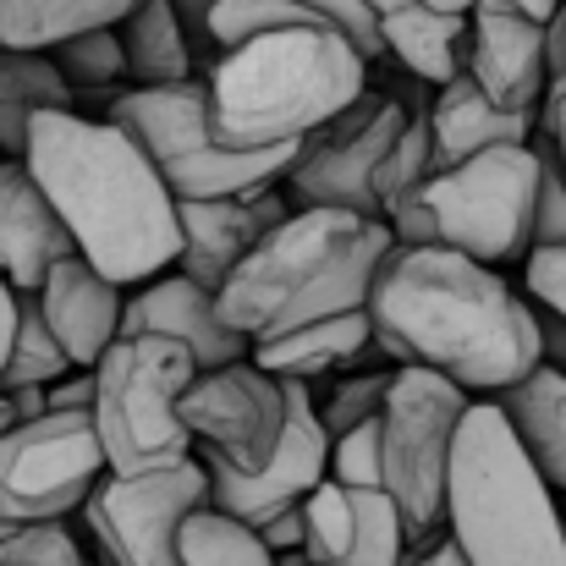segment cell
I'll use <instances>...</instances> for the list:
<instances>
[{"instance_id":"cell-1","label":"cell","mask_w":566,"mask_h":566,"mask_svg":"<svg viewBox=\"0 0 566 566\" xmlns=\"http://www.w3.org/2000/svg\"><path fill=\"white\" fill-rule=\"evenodd\" d=\"M375 342L390 364H429L468 390H506L545 364L539 308L501 264H484L451 242L401 248L385 259L369 297Z\"/></svg>"},{"instance_id":"cell-2","label":"cell","mask_w":566,"mask_h":566,"mask_svg":"<svg viewBox=\"0 0 566 566\" xmlns=\"http://www.w3.org/2000/svg\"><path fill=\"white\" fill-rule=\"evenodd\" d=\"M33 177L111 281L144 286L182 259V198L144 155V144L111 116L44 111L28 133Z\"/></svg>"},{"instance_id":"cell-3","label":"cell","mask_w":566,"mask_h":566,"mask_svg":"<svg viewBox=\"0 0 566 566\" xmlns=\"http://www.w3.org/2000/svg\"><path fill=\"white\" fill-rule=\"evenodd\" d=\"M390 253L396 231L385 214L303 203L259 237V248L231 270V281L214 297L231 331H242L248 342H270L292 325L369 308Z\"/></svg>"},{"instance_id":"cell-4","label":"cell","mask_w":566,"mask_h":566,"mask_svg":"<svg viewBox=\"0 0 566 566\" xmlns=\"http://www.w3.org/2000/svg\"><path fill=\"white\" fill-rule=\"evenodd\" d=\"M369 88V55L331 22L270 28L209 66L214 133L237 149L303 144Z\"/></svg>"},{"instance_id":"cell-5","label":"cell","mask_w":566,"mask_h":566,"mask_svg":"<svg viewBox=\"0 0 566 566\" xmlns=\"http://www.w3.org/2000/svg\"><path fill=\"white\" fill-rule=\"evenodd\" d=\"M556 484L517 440L501 401H473L446 479V528L473 566H566V512Z\"/></svg>"},{"instance_id":"cell-6","label":"cell","mask_w":566,"mask_h":566,"mask_svg":"<svg viewBox=\"0 0 566 566\" xmlns=\"http://www.w3.org/2000/svg\"><path fill=\"white\" fill-rule=\"evenodd\" d=\"M111 122H122L144 155L160 166L177 198H242V192L281 188L303 144H270V149H237L214 133L209 116V77L182 83H138L111 99Z\"/></svg>"},{"instance_id":"cell-7","label":"cell","mask_w":566,"mask_h":566,"mask_svg":"<svg viewBox=\"0 0 566 566\" xmlns=\"http://www.w3.org/2000/svg\"><path fill=\"white\" fill-rule=\"evenodd\" d=\"M198 369L203 364L177 336H122L94 364V423L111 473H149L198 451V434L182 418Z\"/></svg>"},{"instance_id":"cell-8","label":"cell","mask_w":566,"mask_h":566,"mask_svg":"<svg viewBox=\"0 0 566 566\" xmlns=\"http://www.w3.org/2000/svg\"><path fill=\"white\" fill-rule=\"evenodd\" d=\"M468 385L429 364H401L385 401V490L407 512L412 545L446 528V479L457 429L468 418Z\"/></svg>"},{"instance_id":"cell-9","label":"cell","mask_w":566,"mask_h":566,"mask_svg":"<svg viewBox=\"0 0 566 566\" xmlns=\"http://www.w3.org/2000/svg\"><path fill=\"white\" fill-rule=\"evenodd\" d=\"M545 188V155L539 144H495L462 166H446L429 177V203L440 220V242L484 259L512 264L534 253V220Z\"/></svg>"},{"instance_id":"cell-10","label":"cell","mask_w":566,"mask_h":566,"mask_svg":"<svg viewBox=\"0 0 566 566\" xmlns=\"http://www.w3.org/2000/svg\"><path fill=\"white\" fill-rule=\"evenodd\" d=\"M111 473L94 412H61L0 429V512L11 523H61L83 512L94 484Z\"/></svg>"},{"instance_id":"cell-11","label":"cell","mask_w":566,"mask_h":566,"mask_svg":"<svg viewBox=\"0 0 566 566\" xmlns=\"http://www.w3.org/2000/svg\"><path fill=\"white\" fill-rule=\"evenodd\" d=\"M198 506H209V468L192 451L149 473H105L83 523L111 566H182V528Z\"/></svg>"},{"instance_id":"cell-12","label":"cell","mask_w":566,"mask_h":566,"mask_svg":"<svg viewBox=\"0 0 566 566\" xmlns=\"http://www.w3.org/2000/svg\"><path fill=\"white\" fill-rule=\"evenodd\" d=\"M407 127V105L364 88L347 111L303 138V155L286 171L292 203H342L358 214H379V171Z\"/></svg>"},{"instance_id":"cell-13","label":"cell","mask_w":566,"mask_h":566,"mask_svg":"<svg viewBox=\"0 0 566 566\" xmlns=\"http://www.w3.org/2000/svg\"><path fill=\"white\" fill-rule=\"evenodd\" d=\"M182 418L198 434L203 457H220L237 473L270 468L292 423V379L270 375L259 358H231L198 369L182 396Z\"/></svg>"},{"instance_id":"cell-14","label":"cell","mask_w":566,"mask_h":566,"mask_svg":"<svg viewBox=\"0 0 566 566\" xmlns=\"http://www.w3.org/2000/svg\"><path fill=\"white\" fill-rule=\"evenodd\" d=\"M308 556L325 566H401L412 528L385 484L325 479L308 501Z\"/></svg>"},{"instance_id":"cell-15","label":"cell","mask_w":566,"mask_h":566,"mask_svg":"<svg viewBox=\"0 0 566 566\" xmlns=\"http://www.w3.org/2000/svg\"><path fill=\"white\" fill-rule=\"evenodd\" d=\"M473 50L468 72L479 88L512 111H539L551 94V22L523 0H473Z\"/></svg>"},{"instance_id":"cell-16","label":"cell","mask_w":566,"mask_h":566,"mask_svg":"<svg viewBox=\"0 0 566 566\" xmlns=\"http://www.w3.org/2000/svg\"><path fill=\"white\" fill-rule=\"evenodd\" d=\"M50 331L61 336V347L72 353L77 369H94L116 342H122V319H127V286L111 281L88 253H66L39 286H33Z\"/></svg>"},{"instance_id":"cell-17","label":"cell","mask_w":566,"mask_h":566,"mask_svg":"<svg viewBox=\"0 0 566 566\" xmlns=\"http://www.w3.org/2000/svg\"><path fill=\"white\" fill-rule=\"evenodd\" d=\"M286 214H292V203L275 188L242 192V198H182V259H177V270H188L192 281L220 292L231 281V270L259 248V237L275 231Z\"/></svg>"},{"instance_id":"cell-18","label":"cell","mask_w":566,"mask_h":566,"mask_svg":"<svg viewBox=\"0 0 566 566\" xmlns=\"http://www.w3.org/2000/svg\"><path fill=\"white\" fill-rule=\"evenodd\" d=\"M122 336H177V342H188L192 358H198L203 369L231 364V358H248V347H253L242 331L226 325L220 297H214L203 281H192L188 270L144 281V286L127 297Z\"/></svg>"},{"instance_id":"cell-19","label":"cell","mask_w":566,"mask_h":566,"mask_svg":"<svg viewBox=\"0 0 566 566\" xmlns=\"http://www.w3.org/2000/svg\"><path fill=\"white\" fill-rule=\"evenodd\" d=\"M66 253H77L72 226L50 203V192L33 177V166L6 155L0 160V275L11 286L33 292Z\"/></svg>"},{"instance_id":"cell-20","label":"cell","mask_w":566,"mask_h":566,"mask_svg":"<svg viewBox=\"0 0 566 566\" xmlns=\"http://www.w3.org/2000/svg\"><path fill=\"white\" fill-rule=\"evenodd\" d=\"M429 122H434V171L462 166L495 144H528L539 127V111H512L479 88L473 72H457L429 94Z\"/></svg>"},{"instance_id":"cell-21","label":"cell","mask_w":566,"mask_h":566,"mask_svg":"<svg viewBox=\"0 0 566 566\" xmlns=\"http://www.w3.org/2000/svg\"><path fill=\"white\" fill-rule=\"evenodd\" d=\"M385 33V55H396L418 83L440 88L457 72H468L473 50V17L434 6V0H369Z\"/></svg>"},{"instance_id":"cell-22","label":"cell","mask_w":566,"mask_h":566,"mask_svg":"<svg viewBox=\"0 0 566 566\" xmlns=\"http://www.w3.org/2000/svg\"><path fill=\"white\" fill-rule=\"evenodd\" d=\"M369 347H375V314L369 308H347V314H325V319L292 325V331L270 336V342H253V358L281 379L319 385L325 375L358 369Z\"/></svg>"},{"instance_id":"cell-23","label":"cell","mask_w":566,"mask_h":566,"mask_svg":"<svg viewBox=\"0 0 566 566\" xmlns=\"http://www.w3.org/2000/svg\"><path fill=\"white\" fill-rule=\"evenodd\" d=\"M77 88L50 50H22L0 39V155H28V133L44 111H72Z\"/></svg>"},{"instance_id":"cell-24","label":"cell","mask_w":566,"mask_h":566,"mask_svg":"<svg viewBox=\"0 0 566 566\" xmlns=\"http://www.w3.org/2000/svg\"><path fill=\"white\" fill-rule=\"evenodd\" d=\"M495 401L512 418L528 457L545 468V479L566 495V369L539 364L523 379H512L506 390H495Z\"/></svg>"},{"instance_id":"cell-25","label":"cell","mask_w":566,"mask_h":566,"mask_svg":"<svg viewBox=\"0 0 566 566\" xmlns=\"http://www.w3.org/2000/svg\"><path fill=\"white\" fill-rule=\"evenodd\" d=\"M122 44H127L133 83H182L198 72V44L177 0H138L122 17Z\"/></svg>"},{"instance_id":"cell-26","label":"cell","mask_w":566,"mask_h":566,"mask_svg":"<svg viewBox=\"0 0 566 566\" xmlns=\"http://www.w3.org/2000/svg\"><path fill=\"white\" fill-rule=\"evenodd\" d=\"M138 0H0V39L22 50H55L88 28H122Z\"/></svg>"},{"instance_id":"cell-27","label":"cell","mask_w":566,"mask_h":566,"mask_svg":"<svg viewBox=\"0 0 566 566\" xmlns=\"http://www.w3.org/2000/svg\"><path fill=\"white\" fill-rule=\"evenodd\" d=\"M182 566H275L264 534L220 506H198L182 528Z\"/></svg>"},{"instance_id":"cell-28","label":"cell","mask_w":566,"mask_h":566,"mask_svg":"<svg viewBox=\"0 0 566 566\" xmlns=\"http://www.w3.org/2000/svg\"><path fill=\"white\" fill-rule=\"evenodd\" d=\"M72 353L61 347V336L50 331L44 308L33 292H22V325H17V347H11V364L0 385H55L61 375H72Z\"/></svg>"},{"instance_id":"cell-29","label":"cell","mask_w":566,"mask_h":566,"mask_svg":"<svg viewBox=\"0 0 566 566\" xmlns=\"http://www.w3.org/2000/svg\"><path fill=\"white\" fill-rule=\"evenodd\" d=\"M55 66L66 72V83L83 94V88H111L116 77H133L127 72V44H122V28H88L77 39H61L55 50Z\"/></svg>"},{"instance_id":"cell-30","label":"cell","mask_w":566,"mask_h":566,"mask_svg":"<svg viewBox=\"0 0 566 566\" xmlns=\"http://www.w3.org/2000/svg\"><path fill=\"white\" fill-rule=\"evenodd\" d=\"M292 22H325V17L308 0H220L209 17V39H214V50H231V44H248V39H259L270 28H292Z\"/></svg>"},{"instance_id":"cell-31","label":"cell","mask_w":566,"mask_h":566,"mask_svg":"<svg viewBox=\"0 0 566 566\" xmlns=\"http://www.w3.org/2000/svg\"><path fill=\"white\" fill-rule=\"evenodd\" d=\"M390 385H396V369H347L325 396H319V418L336 434L369 423V418H385V401H390Z\"/></svg>"},{"instance_id":"cell-32","label":"cell","mask_w":566,"mask_h":566,"mask_svg":"<svg viewBox=\"0 0 566 566\" xmlns=\"http://www.w3.org/2000/svg\"><path fill=\"white\" fill-rule=\"evenodd\" d=\"M0 566H88L61 523H17L0 539Z\"/></svg>"},{"instance_id":"cell-33","label":"cell","mask_w":566,"mask_h":566,"mask_svg":"<svg viewBox=\"0 0 566 566\" xmlns=\"http://www.w3.org/2000/svg\"><path fill=\"white\" fill-rule=\"evenodd\" d=\"M331 473L347 484H385V418H369L331 446Z\"/></svg>"},{"instance_id":"cell-34","label":"cell","mask_w":566,"mask_h":566,"mask_svg":"<svg viewBox=\"0 0 566 566\" xmlns=\"http://www.w3.org/2000/svg\"><path fill=\"white\" fill-rule=\"evenodd\" d=\"M539 155H545V188H539V220H534V248H556L566 242V171L551 149V138L539 133Z\"/></svg>"},{"instance_id":"cell-35","label":"cell","mask_w":566,"mask_h":566,"mask_svg":"<svg viewBox=\"0 0 566 566\" xmlns=\"http://www.w3.org/2000/svg\"><path fill=\"white\" fill-rule=\"evenodd\" d=\"M385 220H390V231H396L401 248H429V242H440V220H434V203H429V182H423V188H407L401 198H390V203H385Z\"/></svg>"},{"instance_id":"cell-36","label":"cell","mask_w":566,"mask_h":566,"mask_svg":"<svg viewBox=\"0 0 566 566\" xmlns=\"http://www.w3.org/2000/svg\"><path fill=\"white\" fill-rule=\"evenodd\" d=\"M325 22H336L369 61H379L385 55V33H379V17H375V6L369 0H308Z\"/></svg>"},{"instance_id":"cell-37","label":"cell","mask_w":566,"mask_h":566,"mask_svg":"<svg viewBox=\"0 0 566 566\" xmlns=\"http://www.w3.org/2000/svg\"><path fill=\"white\" fill-rule=\"evenodd\" d=\"M523 292L566 314V242H556V248H534V253L523 259Z\"/></svg>"},{"instance_id":"cell-38","label":"cell","mask_w":566,"mask_h":566,"mask_svg":"<svg viewBox=\"0 0 566 566\" xmlns=\"http://www.w3.org/2000/svg\"><path fill=\"white\" fill-rule=\"evenodd\" d=\"M401 566H473V556L457 545V534H451V528H440L434 539H418V545H407Z\"/></svg>"},{"instance_id":"cell-39","label":"cell","mask_w":566,"mask_h":566,"mask_svg":"<svg viewBox=\"0 0 566 566\" xmlns=\"http://www.w3.org/2000/svg\"><path fill=\"white\" fill-rule=\"evenodd\" d=\"M259 534H264L270 551H297V545H308V512H303V506H286V512H275Z\"/></svg>"},{"instance_id":"cell-40","label":"cell","mask_w":566,"mask_h":566,"mask_svg":"<svg viewBox=\"0 0 566 566\" xmlns=\"http://www.w3.org/2000/svg\"><path fill=\"white\" fill-rule=\"evenodd\" d=\"M50 407L61 412H94V369H72L50 385Z\"/></svg>"},{"instance_id":"cell-41","label":"cell","mask_w":566,"mask_h":566,"mask_svg":"<svg viewBox=\"0 0 566 566\" xmlns=\"http://www.w3.org/2000/svg\"><path fill=\"white\" fill-rule=\"evenodd\" d=\"M539 133L551 138V149H556V160L566 171V83H556V77H551V94L539 105Z\"/></svg>"},{"instance_id":"cell-42","label":"cell","mask_w":566,"mask_h":566,"mask_svg":"<svg viewBox=\"0 0 566 566\" xmlns=\"http://www.w3.org/2000/svg\"><path fill=\"white\" fill-rule=\"evenodd\" d=\"M17 325H22V286H11V281L0 275V375H6V364H11Z\"/></svg>"},{"instance_id":"cell-43","label":"cell","mask_w":566,"mask_h":566,"mask_svg":"<svg viewBox=\"0 0 566 566\" xmlns=\"http://www.w3.org/2000/svg\"><path fill=\"white\" fill-rule=\"evenodd\" d=\"M534 308H539V347H545V364L566 369V314L551 308V303H539V297H534Z\"/></svg>"},{"instance_id":"cell-44","label":"cell","mask_w":566,"mask_h":566,"mask_svg":"<svg viewBox=\"0 0 566 566\" xmlns=\"http://www.w3.org/2000/svg\"><path fill=\"white\" fill-rule=\"evenodd\" d=\"M0 390L11 401V423H28V418L50 412V385H0Z\"/></svg>"},{"instance_id":"cell-45","label":"cell","mask_w":566,"mask_h":566,"mask_svg":"<svg viewBox=\"0 0 566 566\" xmlns=\"http://www.w3.org/2000/svg\"><path fill=\"white\" fill-rule=\"evenodd\" d=\"M214 6H220V0H177V11H182V22H188L192 44H198V61L214 50V39H209V17H214ZM214 55H220V50H214Z\"/></svg>"},{"instance_id":"cell-46","label":"cell","mask_w":566,"mask_h":566,"mask_svg":"<svg viewBox=\"0 0 566 566\" xmlns=\"http://www.w3.org/2000/svg\"><path fill=\"white\" fill-rule=\"evenodd\" d=\"M551 72H556V83H566V0L551 17Z\"/></svg>"},{"instance_id":"cell-47","label":"cell","mask_w":566,"mask_h":566,"mask_svg":"<svg viewBox=\"0 0 566 566\" xmlns=\"http://www.w3.org/2000/svg\"><path fill=\"white\" fill-rule=\"evenodd\" d=\"M523 6H528V11H534V17H545V22H551V17H556V11H562V0H523Z\"/></svg>"},{"instance_id":"cell-48","label":"cell","mask_w":566,"mask_h":566,"mask_svg":"<svg viewBox=\"0 0 566 566\" xmlns=\"http://www.w3.org/2000/svg\"><path fill=\"white\" fill-rule=\"evenodd\" d=\"M11 423V401H6V390H0V429Z\"/></svg>"},{"instance_id":"cell-49","label":"cell","mask_w":566,"mask_h":566,"mask_svg":"<svg viewBox=\"0 0 566 566\" xmlns=\"http://www.w3.org/2000/svg\"><path fill=\"white\" fill-rule=\"evenodd\" d=\"M434 6H451V11H473V0H434Z\"/></svg>"},{"instance_id":"cell-50","label":"cell","mask_w":566,"mask_h":566,"mask_svg":"<svg viewBox=\"0 0 566 566\" xmlns=\"http://www.w3.org/2000/svg\"><path fill=\"white\" fill-rule=\"evenodd\" d=\"M11 528H17V523H11V517H6V512H0V539H6V534H11Z\"/></svg>"},{"instance_id":"cell-51","label":"cell","mask_w":566,"mask_h":566,"mask_svg":"<svg viewBox=\"0 0 566 566\" xmlns=\"http://www.w3.org/2000/svg\"><path fill=\"white\" fill-rule=\"evenodd\" d=\"M314 566H325V562H314Z\"/></svg>"}]
</instances>
